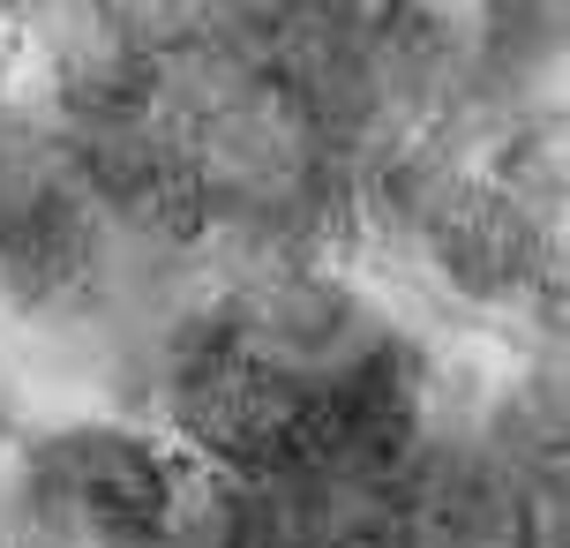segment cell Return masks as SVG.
Returning <instances> with one entry per match:
<instances>
[{"label": "cell", "mask_w": 570, "mask_h": 548, "mask_svg": "<svg viewBox=\"0 0 570 548\" xmlns=\"http://www.w3.org/2000/svg\"><path fill=\"white\" fill-rule=\"evenodd\" d=\"M203 459L136 413H60L0 459V548H188Z\"/></svg>", "instance_id": "cell-2"}, {"label": "cell", "mask_w": 570, "mask_h": 548, "mask_svg": "<svg viewBox=\"0 0 570 548\" xmlns=\"http://www.w3.org/2000/svg\"><path fill=\"white\" fill-rule=\"evenodd\" d=\"M166 429L240 489H323L421 443L428 353L391 301L323 263H263L180 316L158 361Z\"/></svg>", "instance_id": "cell-1"}, {"label": "cell", "mask_w": 570, "mask_h": 548, "mask_svg": "<svg viewBox=\"0 0 570 548\" xmlns=\"http://www.w3.org/2000/svg\"><path fill=\"white\" fill-rule=\"evenodd\" d=\"M488 180L511 188L533 218L570 226V84L503 106V128L488 144Z\"/></svg>", "instance_id": "cell-3"}]
</instances>
